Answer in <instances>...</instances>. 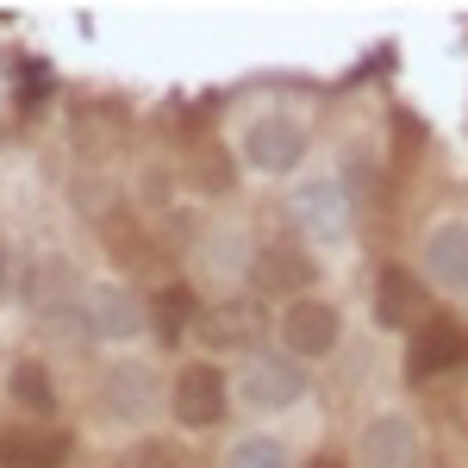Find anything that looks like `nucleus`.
Wrapping results in <instances>:
<instances>
[{
    "instance_id": "20e7f679",
    "label": "nucleus",
    "mask_w": 468,
    "mask_h": 468,
    "mask_svg": "<svg viewBox=\"0 0 468 468\" xmlns=\"http://www.w3.org/2000/svg\"><path fill=\"white\" fill-rule=\"evenodd\" d=\"M169 406H176V419L187 431H213L218 419L231 412V381L218 375L213 362H187L176 375V388H169Z\"/></svg>"
},
{
    "instance_id": "f03ea898",
    "label": "nucleus",
    "mask_w": 468,
    "mask_h": 468,
    "mask_svg": "<svg viewBox=\"0 0 468 468\" xmlns=\"http://www.w3.org/2000/svg\"><path fill=\"white\" fill-rule=\"evenodd\" d=\"M238 144H244V163L256 176H288V169L306 163V125L288 119V112H256Z\"/></svg>"
},
{
    "instance_id": "9b49d317",
    "label": "nucleus",
    "mask_w": 468,
    "mask_h": 468,
    "mask_svg": "<svg viewBox=\"0 0 468 468\" xmlns=\"http://www.w3.org/2000/svg\"><path fill=\"white\" fill-rule=\"evenodd\" d=\"M288 213H293V225H300L313 244H337V238L350 231V200L337 194V181H313V187H300Z\"/></svg>"
},
{
    "instance_id": "ddd939ff",
    "label": "nucleus",
    "mask_w": 468,
    "mask_h": 468,
    "mask_svg": "<svg viewBox=\"0 0 468 468\" xmlns=\"http://www.w3.org/2000/svg\"><path fill=\"white\" fill-rule=\"evenodd\" d=\"M425 269H431L443 288L468 293V225H463V218L437 225L431 238H425Z\"/></svg>"
},
{
    "instance_id": "423d86ee",
    "label": "nucleus",
    "mask_w": 468,
    "mask_h": 468,
    "mask_svg": "<svg viewBox=\"0 0 468 468\" xmlns=\"http://www.w3.org/2000/svg\"><path fill=\"white\" fill-rule=\"evenodd\" d=\"M156 406H163V381H156L150 362H112L107 375H101V412H107L112 425H138Z\"/></svg>"
},
{
    "instance_id": "0eeeda50",
    "label": "nucleus",
    "mask_w": 468,
    "mask_h": 468,
    "mask_svg": "<svg viewBox=\"0 0 468 468\" xmlns=\"http://www.w3.org/2000/svg\"><path fill=\"white\" fill-rule=\"evenodd\" d=\"M337 337H344V319H337V306H324V300H288V313H282V350L293 362H319L337 350Z\"/></svg>"
},
{
    "instance_id": "f257e3e1",
    "label": "nucleus",
    "mask_w": 468,
    "mask_h": 468,
    "mask_svg": "<svg viewBox=\"0 0 468 468\" xmlns=\"http://www.w3.org/2000/svg\"><path fill=\"white\" fill-rule=\"evenodd\" d=\"M81 275L69 256H37L26 269V306L44 331H81Z\"/></svg>"
},
{
    "instance_id": "39448f33",
    "label": "nucleus",
    "mask_w": 468,
    "mask_h": 468,
    "mask_svg": "<svg viewBox=\"0 0 468 468\" xmlns=\"http://www.w3.org/2000/svg\"><path fill=\"white\" fill-rule=\"evenodd\" d=\"M150 324V306L132 288H112V282H94L81 293V331L88 337H107V344H132Z\"/></svg>"
},
{
    "instance_id": "aec40b11",
    "label": "nucleus",
    "mask_w": 468,
    "mask_h": 468,
    "mask_svg": "<svg viewBox=\"0 0 468 468\" xmlns=\"http://www.w3.org/2000/svg\"><path fill=\"white\" fill-rule=\"evenodd\" d=\"M0 293H13V250H6V238H0Z\"/></svg>"
},
{
    "instance_id": "6ab92c4d",
    "label": "nucleus",
    "mask_w": 468,
    "mask_h": 468,
    "mask_svg": "<svg viewBox=\"0 0 468 468\" xmlns=\"http://www.w3.org/2000/svg\"><path fill=\"white\" fill-rule=\"evenodd\" d=\"M125 468H187V463H181L176 443H138V450L125 456Z\"/></svg>"
},
{
    "instance_id": "4468645a",
    "label": "nucleus",
    "mask_w": 468,
    "mask_h": 468,
    "mask_svg": "<svg viewBox=\"0 0 468 468\" xmlns=\"http://www.w3.org/2000/svg\"><path fill=\"white\" fill-rule=\"evenodd\" d=\"M262 306L256 300H225V306H213L207 319H200V331H207V344H218V350H231V344H244L250 350L256 337H262Z\"/></svg>"
},
{
    "instance_id": "1a4fd4ad",
    "label": "nucleus",
    "mask_w": 468,
    "mask_h": 468,
    "mask_svg": "<svg viewBox=\"0 0 468 468\" xmlns=\"http://www.w3.org/2000/svg\"><path fill=\"white\" fill-rule=\"evenodd\" d=\"M375 319L388 324V331H419V324H431V293H425V282H419L412 269L388 262V269L375 275Z\"/></svg>"
},
{
    "instance_id": "f3484780",
    "label": "nucleus",
    "mask_w": 468,
    "mask_h": 468,
    "mask_svg": "<svg viewBox=\"0 0 468 468\" xmlns=\"http://www.w3.org/2000/svg\"><path fill=\"white\" fill-rule=\"evenodd\" d=\"M150 313H156V331L176 344L181 331H187V319H194V293L187 288H163L156 300H150Z\"/></svg>"
},
{
    "instance_id": "7ed1b4c3",
    "label": "nucleus",
    "mask_w": 468,
    "mask_h": 468,
    "mask_svg": "<svg viewBox=\"0 0 468 468\" xmlns=\"http://www.w3.org/2000/svg\"><path fill=\"white\" fill-rule=\"evenodd\" d=\"M306 362H293L288 350L282 356H250L244 362V375H238V399L250 406V412H288L306 399Z\"/></svg>"
},
{
    "instance_id": "2eb2a0df",
    "label": "nucleus",
    "mask_w": 468,
    "mask_h": 468,
    "mask_svg": "<svg viewBox=\"0 0 468 468\" xmlns=\"http://www.w3.org/2000/svg\"><path fill=\"white\" fill-rule=\"evenodd\" d=\"M256 282L269 293H300L306 282H313V262L300 250H288V244H275V250H262L256 256Z\"/></svg>"
},
{
    "instance_id": "9d476101",
    "label": "nucleus",
    "mask_w": 468,
    "mask_h": 468,
    "mask_svg": "<svg viewBox=\"0 0 468 468\" xmlns=\"http://www.w3.org/2000/svg\"><path fill=\"white\" fill-rule=\"evenodd\" d=\"M468 362V331L456 319H431L412 331V350H406V375L412 381H431V375H450Z\"/></svg>"
},
{
    "instance_id": "6e6552de",
    "label": "nucleus",
    "mask_w": 468,
    "mask_h": 468,
    "mask_svg": "<svg viewBox=\"0 0 468 468\" xmlns=\"http://www.w3.org/2000/svg\"><path fill=\"white\" fill-rule=\"evenodd\" d=\"M356 456L368 468H419L425 463V437H419V425H412L406 412H381V419L362 425Z\"/></svg>"
},
{
    "instance_id": "a211bd4d",
    "label": "nucleus",
    "mask_w": 468,
    "mask_h": 468,
    "mask_svg": "<svg viewBox=\"0 0 468 468\" xmlns=\"http://www.w3.org/2000/svg\"><path fill=\"white\" fill-rule=\"evenodd\" d=\"M13 399L32 406V412H50V406H57V388H50V375H44L37 362H19V368H13Z\"/></svg>"
},
{
    "instance_id": "f8f14e48",
    "label": "nucleus",
    "mask_w": 468,
    "mask_h": 468,
    "mask_svg": "<svg viewBox=\"0 0 468 468\" xmlns=\"http://www.w3.org/2000/svg\"><path fill=\"white\" fill-rule=\"evenodd\" d=\"M69 463V437L37 431V425H13L0 431V468H63Z\"/></svg>"
},
{
    "instance_id": "dca6fc26",
    "label": "nucleus",
    "mask_w": 468,
    "mask_h": 468,
    "mask_svg": "<svg viewBox=\"0 0 468 468\" xmlns=\"http://www.w3.org/2000/svg\"><path fill=\"white\" fill-rule=\"evenodd\" d=\"M225 468H288V443H275V437H238L231 450H225Z\"/></svg>"
}]
</instances>
